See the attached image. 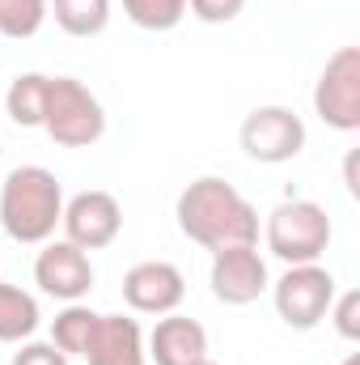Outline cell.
Masks as SVG:
<instances>
[{
  "label": "cell",
  "mask_w": 360,
  "mask_h": 365,
  "mask_svg": "<svg viewBox=\"0 0 360 365\" xmlns=\"http://www.w3.org/2000/svg\"><path fill=\"white\" fill-rule=\"evenodd\" d=\"M174 221L182 238L212 255L229 247H259V208L233 182L216 175H203L182 187L174 200Z\"/></svg>",
  "instance_id": "obj_1"
},
{
  "label": "cell",
  "mask_w": 360,
  "mask_h": 365,
  "mask_svg": "<svg viewBox=\"0 0 360 365\" xmlns=\"http://www.w3.org/2000/svg\"><path fill=\"white\" fill-rule=\"evenodd\" d=\"M64 217V187L47 166H13L0 182V230L21 247L55 238Z\"/></svg>",
  "instance_id": "obj_2"
},
{
  "label": "cell",
  "mask_w": 360,
  "mask_h": 365,
  "mask_svg": "<svg viewBox=\"0 0 360 365\" xmlns=\"http://www.w3.org/2000/svg\"><path fill=\"white\" fill-rule=\"evenodd\" d=\"M38 128L60 149H90V145H97L106 136V106L77 77H47L43 123Z\"/></svg>",
  "instance_id": "obj_3"
},
{
  "label": "cell",
  "mask_w": 360,
  "mask_h": 365,
  "mask_svg": "<svg viewBox=\"0 0 360 365\" xmlns=\"http://www.w3.org/2000/svg\"><path fill=\"white\" fill-rule=\"evenodd\" d=\"M331 238H335V225H331L327 208L314 204V200H284L263 221V242H268V251L284 268H292V264H322Z\"/></svg>",
  "instance_id": "obj_4"
},
{
  "label": "cell",
  "mask_w": 360,
  "mask_h": 365,
  "mask_svg": "<svg viewBox=\"0 0 360 365\" xmlns=\"http://www.w3.org/2000/svg\"><path fill=\"white\" fill-rule=\"evenodd\" d=\"M335 293H339V280L322 264H292V268H284L280 280H271L275 314L292 331H314L327 319Z\"/></svg>",
  "instance_id": "obj_5"
},
{
  "label": "cell",
  "mask_w": 360,
  "mask_h": 365,
  "mask_svg": "<svg viewBox=\"0 0 360 365\" xmlns=\"http://www.w3.org/2000/svg\"><path fill=\"white\" fill-rule=\"evenodd\" d=\"M238 145L259 166H284L305 149V119L280 102L255 106L238 128Z\"/></svg>",
  "instance_id": "obj_6"
},
{
  "label": "cell",
  "mask_w": 360,
  "mask_h": 365,
  "mask_svg": "<svg viewBox=\"0 0 360 365\" xmlns=\"http://www.w3.org/2000/svg\"><path fill=\"white\" fill-rule=\"evenodd\" d=\"M314 115L335 132H360V47H339L318 81H314Z\"/></svg>",
  "instance_id": "obj_7"
},
{
  "label": "cell",
  "mask_w": 360,
  "mask_h": 365,
  "mask_svg": "<svg viewBox=\"0 0 360 365\" xmlns=\"http://www.w3.org/2000/svg\"><path fill=\"white\" fill-rule=\"evenodd\" d=\"M60 230L73 247L81 251H106L119 234H123V204L110 191H77L73 200H64V217Z\"/></svg>",
  "instance_id": "obj_8"
},
{
  "label": "cell",
  "mask_w": 360,
  "mask_h": 365,
  "mask_svg": "<svg viewBox=\"0 0 360 365\" xmlns=\"http://www.w3.org/2000/svg\"><path fill=\"white\" fill-rule=\"evenodd\" d=\"M208 284H212V297L221 306H250V302H259L271 289L268 259L259 255V247L216 251L212 268H208Z\"/></svg>",
  "instance_id": "obj_9"
},
{
  "label": "cell",
  "mask_w": 360,
  "mask_h": 365,
  "mask_svg": "<svg viewBox=\"0 0 360 365\" xmlns=\"http://www.w3.org/2000/svg\"><path fill=\"white\" fill-rule=\"evenodd\" d=\"M34 284L55 297V302H85L93 289V264H90V251L73 247L68 238H51L43 242L38 259H34Z\"/></svg>",
  "instance_id": "obj_10"
},
{
  "label": "cell",
  "mask_w": 360,
  "mask_h": 365,
  "mask_svg": "<svg viewBox=\"0 0 360 365\" xmlns=\"http://www.w3.org/2000/svg\"><path fill=\"white\" fill-rule=\"evenodd\" d=\"M182 297H186V276L170 259H144V264H132L123 272V302L132 314L162 319V314L179 310Z\"/></svg>",
  "instance_id": "obj_11"
},
{
  "label": "cell",
  "mask_w": 360,
  "mask_h": 365,
  "mask_svg": "<svg viewBox=\"0 0 360 365\" xmlns=\"http://www.w3.org/2000/svg\"><path fill=\"white\" fill-rule=\"evenodd\" d=\"M144 353L153 365H199L208 361V331L199 319H186L179 310H170L144 336Z\"/></svg>",
  "instance_id": "obj_12"
},
{
  "label": "cell",
  "mask_w": 360,
  "mask_h": 365,
  "mask_svg": "<svg viewBox=\"0 0 360 365\" xmlns=\"http://www.w3.org/2000/svg\"><path fill=\"white\" fill-rule=\"evenodd\" d=\"M81 361L85 365H149L140 319H132V314H97Z\"/></svg>",
  "instance_id": "obj_13"
},
{
  "label": "cell",
  "mask_w": 360,
  "mask_h": 365,
  "mask_svg": "<svg viewBox=\"0 0 360 365\" xmlns=\"http://www.w3.org/2000/svg\"><path fill=\"white\" fill-rule=\"evenodd\" d=\"M43 323V310H38V297L0 280V344H21V340H34Z\"/></svg>",
  "instance_id": "obj_14"
},
{
  "label": "cell",
  "mask_w": 360,
  "mask_h": 365,
  "mask_svg": "<svg viewBox=\"0 0 360 365\" xmlns=\"http://www.w3.org/2000/svg\"><path fill=\"white\" fill-rule=\"evenodd\" d=\"M47 17L68 38H97L110 26V0H47Z\"/></svg>",
  "instance_id": "obj_15"
},
{
  "label": "cell",
  "mask_w": 360,
  "mask_h": 365,
  "mask_svg": "<svg viewBox=\"0 0 360 365\" xmlns=\"http://www.w3.org/2000/svg\"><path fill=\"white\" fill-rule=\"evenodd\" d=\"M43 98H47V73H17L4 90V115L17 128L43 123Z\"/></svg>",
  "instance_id": "obj_16"
},
{
  "label": "cell",
  "mask_w": 360,
  "mask_h": 365,
  "mask_svg": "<svg viewBox=\"0 0 360 365\" xmlns=\"http://www.w3.org/2000/svg\"><path fill=\"white\" fill-rule=\"evenodd\" d=\"M93 323H97V310H90L85 302H68L55 319H51V344L68 357H81L85 344L93 336Z\"/></svg>",
  "instance_id": "obj_17"
},
{
  "label": "cell",
  "mask_w": 360,
  "mask_h": 365,
  "mask_svg": "<svg viewBox=\"0 0 360 365\" xmlns=\"http://www.w3.org/2000/svg\"><path fill=\"white\" fill-rule=\"evenodd\" d=\"M119 4H123L127 21L149 34H166V30L182 26V17H186V0H119Z\"/></svg>",
  "instance_id": "obj_18"
},
{
  "label": "cell",
  "mask_w": 360,
  "mask_h": 365,
  "mask_svg": "<svg viewBox=\"0 0 360 365\" xmlns=\"http://www.w3.org/2000/svg\"><path fill=\"white\" fill-rule=\"evenodd\" d=\"M47 21V0H0V34L21 43L34 38Z\"/></svg>",
  "instance_id": "obj_19"
},
{
  "label": "cell",
  "mask_w": 360,
  "mask_h": 365,
  "mask_svg": "<svg viewBox=\"0 0 360 365\" xmlns=\"http://www.w3.org/2000/svg\"><path fill=\"white\" fill-rule=\"evenodd\" d=\"M327 319L335 323V331H339L348 344H356V340H360V293H356V289L335 293V302H331Z\"/></svg>",
  "instance_id": "obj_20"
},
{
  "label": "cell",
  "mask_w": 360,
  "mask_h": 365,
  "mask_svg": "<svg viewBox=\"0 0 360 365\" xmlns=\"http://www.w3.org/2000/svg\"><path fill=\"white\" fill-rule=\"evenodd\" d=\"M246 9V0H186V13L203 26H229L238 21Z\"/></svg>",
  "instance_id": "obj_21"
},
{
  "label": "cell",
  "mask_w": 360,
  "mask_h": 365,
  "mask_svg": "<svg viewBox=\"0 0 360 365\" xmlns=\"http://www.w3.org/2000/svg\"><path fill=\"white\" fill-rule=\"evenodd\" d=\"M68 361H73V357L60 353L51 340H21L9 365H68Z\"/></svg>",
  "instance_id": "obj_22"
},
{
  "label": "cell",
  "mask_w": 360,
  "mask_h": 365,
  "mask_svg": "<svg viewBox=\"0 0 360 365\" xmlns=\"http://www.w3.org/2000/svg\"><path fill=\"white\" fill-rule=\"evenodd\" d=\"M344 179H348V191L356 195V153H348V166H344Z\"/></svg>",
  "instance_id": "obj_23"
},
{
  "label": "cell",
  "mask_w": 360,
  "mask_h": 365,
  "mask_svg": "<svg viewBox=\"0 0 360 365\" xmlns=\"http://www.w3.org/2000/svg\"><path fill=\"white\" fill-rule=\"evenodd\" d=\"M344 365H360V353H348V357H344Z\"/></svg>",
  "instance_id": "obj_24"
},
{
  "label": "cell",
  "mask_w": 360,
  "mask_h": 365,
  "mask_svg": "<svg viewBox=\"0 0 360 365\" xmlns=\"http://www.w3.org/2000/svg\"><path fill=\"white\" fill-rule=\"evenodd\" d=\"M199 365H216V361H199Z\"/></svg>",
  "instance_id": "obj_25"
}]
</instances>
